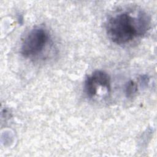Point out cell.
<instances>
[{
    "instance_id": "277c9868",
    "label": "cell",
    "mask_w": 157,
    "mask_h": 157,
    "mask_svg": "<svg viewBox=\"0 0 157 157\" xmlns=\"http://www.w3.org/2000/svg\"><path fill=\"white\" fill-rule=\"evenodd\" d=\"M137 84L132 80H130L128 82L125 87V93L127 97H131L137 91Z\"/></svg>"
},
{
    "instance_id": "3957f363",
    "label": "cell",
    "mask_w": 157,
    "mask_h": 157,
    "mask_svg": "<svg viewBox=\"0 0 157 157\" xmlns=\"http://www.w3.org/2000/svg\"><path fill=\"white\" fill-rule=\"evenodd\" d=\"M98 86H102L109 91L110 89V78L109 75L102 71H96L91 75L88 76L85 82V91L90 98L94 97Z\"/></svg>"
},
{
    "instance_id": "7a4b0ae2",
    "label": "cell",
    "mask_w": 157,
    "mask_h": 157,
    "mask_svg": "<svg viewBox=\"0 0 157 157\" xmlns=\"http://www.w3.org/2000/svg\"><path fill=\"white\" fill-rule=\"evenodd\" d=\"M48 40V34L45 29L36 28L32 29L25 38L21 47V53L26 58L31 57L40 53Z\"/></svg>"
},
{
    "instance_id": "6da1fadb",
    "label": "cell",
    "mask_w": 157,
    "mask_h": 157,
    "mask_svg": "<svg viewBox=\"0 0 157 157\" xmlns=\"http://www.w3.org/2000/svg\"><path fill=\"white\" fill-rule=\"evenodd\" d=\"M150 26V18L140 12L137 17L127 12L112 17L106 25L109 38L117 44H124L137 36L144 34Z\"/></svg>"
}]
</instances>
